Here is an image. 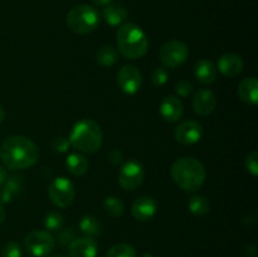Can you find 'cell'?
<instances>
[{
  "instance_id": "obj_38",
  "label": "cell",
  "mask_w": 258,
  "mask_h": 257,
  "mask_svg": "<svg viewBox=\"0 0 258 257\" xmlns=\"http://www.w3.org/2000/svg\"><path fill=\"white\" fill-rule=\"evenodd\" d=\"M4 118H5V111H4V108H3V106L0 105V123L4 121Z\"/></svg>"
},
{
  "instance_id": "obj_12",
  "label": "cell",
  "mask_w": 258,
  "mask_h": 257,
  "mask_svg": "<svg viewBox=\"0 0 258 257\" xmlns=\"http://www.w3.org/2000/svg\"><path fill=\"white\" fill-rule=\"evenodd\" d=\"M156 209V202L154 201L151 197H139L131 207V213H133L134 218L139 222H148L155 216Z\"/></svg>"
},
{
  "instance_id": "obj_6",
  "label": "cell",
  "mask_w": 258,
  "mask_h": 257,
  "mask_svg": "<svg viewBox=\"0 0 258 257\" xmlns=\"http://www.w3.org/2000/svg\"><path fill=\"white\" fill-rule=\"evenodd\" d=\"M54 246V237L47 231H33L24 238V248L33 257L48 256Z\"/></svg>"
},
{
  "instance_id": "obj_16",
  "label": "cell",
  "mask_w": 258,
  "mask_h": 257,
  "mask_svg": "<svg viewBox=\"0 0 258 257\" xmlns=\"http://www.w3.org/2000/svg\"><path fill=\"white\" fill-rule=\"evenodd\" d=\"M218 70L226 77H234L243 70V60L238 54L226 53L218 59Z\"/></svg>"
},
{
  "instance_id": "obj_1",
  "label": "cell",
  "mask_w": 258,
  "mask_h": 257,
  "mask_svg": "<svg viewBox=\"0 0 258 257\" xmlns=\"http://www.w3.org/2000/svg\"><path fill=\"white\" fill-rule=\"evenodd\" d=\"M39 159V149L30 139L22 135L9 136L0 146V160L12 170L27 169Z\"/></svg>"
},
{
  "instance_id": "obj_10",
  "label": "cell",
  "mask_w": 258,
  "mask_h": 257,
  "mask_svg": "<svg viewBox=\"0 0 258 257\" xmlns=\"http://www.w3.org/2000/svg\"><path fill=\"white\" fill-rule=\"evenodd\" d=\"M117 85L126 95H135L143 85V76L135 66H123L117 73Z\"/></svg>"
},
{
  "instance_id": "obj_17",
  "label": "cell",
  "mask_w": 258,
  "mask_h": 257,
  "mask_svg": "<svg viewBox=\"0 0 258 257\" xmlns=\"http://www.w3.org/2000/svg\"><path fill=\"white\" fill-rule=\"evenodd\" d=\"M237 93H238L239 98L243 101L244 103L248 105H257L258 102V81L256 77L246 78L242 81L237 88Z\"/></svg>"
},
{
  "instance_id": "obj_2",
  "label": "cell",
  "mask_w": 258,
  "mask_h": 257,
  "mask_svg": "<svg viewBox=\"0 0 258 257\" xmlns=\"http://www.w3.org/2000/svg\"><path fill=\"white\" fill-rule=\"evenodd\" d=\"M174 183L185 191H197L206 181V168L194 158H180L171 165Z\"/></svg>"
},
{
  "instance_id": "obj_7",
  "label": "cell",
  "mask_w": 258,
  "mask_h": 257,
  "mask_svg": "<svg viewBox=\"0 0 258 257\" xmlns=\"http://www.w3.org/2000/svg\"><path fill=\"white\" fill-rule=\"evenodd\" d=\"M48 194H49L50 202L55 207L67 208L75 201V185L70 179L64 178V176H58L49 184Z\"/></svg>"
},
{
  "instance_id": "obj_22",
  "label": "cell",
  "mask_w": 258,
  "mask_h": 257,
  "mask_svg": "<svg viewBox=\"0 0 258 257\" xmlns=\"http://www.w3.org/2000/svg\"><path fill=\"white\" fill-rule=\"evenodd\" d=\"M118 60V52L112 45L101 47L96 53V62L101 67H111Z\"/></svg>"
},
{
  "instance_id": "obj_20",
  "label": "cell",
  "mask_w": 258,
  "mask_h": 257,
  "mask_svg": "<svg viewBox=\"0 0 258 257\" xmlns=\"http://www.w3.org/2000/svg\"><path fill=\"white\" fill-rule=\"evenodd\" d=\"M23 188V181L19 176H13L7 179L0 188V203H10L18 193H20Z\"/></svg>"
},
{
  "instance_id": "obj_30",
  "label": "cell",
  "mask_w": 258,
  "mask_h": 257,
  "mask_svg": "<svg viewBox=\"0 0 258 257\" xmlns=\"http://www.w3.org/2000/svg\"><path fill=\"white\" fill-rule=\"evenodd\" d=\"M22 247L15 241H9L3 247L2 257H22Z\"/></svg>"
},
{
  "instance_id": "obj_32",
  "label": "cell",
  "mask_w": 258,
  "mask_h": 257,
  "mask_svg": "<svg viewBox=\"0 0 258 257\" xmlns=\"http://www.w3.org/2000/svg\"><path fill=\"white\" fill-rule=\"evenodd\" d=\"M194 87H193V83L190 81H186V80H181L176 83L175 86V91L179 96L181 97H188V96L191 95L193 92Z\"/></svg>"
},
{
  "instance_id": "obj_25",
  "label": "cell",
  "mask_w": 258,
  "mask_h": 257,
  "mask_svg": "<svg viewBox=\"0 0 258 257\" xmlns=\"http://www.w3.org/2000/svg\"><path fill=\"white\" fill-rule=\"evenodd\" d=\"M103 208H105V211L107 212L111 217L117 218V217L122 216L125 206H123V202L121 201L118 197L111 196L105 199V202H103Z\"/></svg>"
},
{
  "instance_id": "obj_13",
  "label": "cell",
  "mask_w": 258,
  "mask_h": 257,
  "mask_svg": "<svg viewBox=\"0 0 258 257\" xmlns=\"http://www.w3.org/2000/svg\"><path fill=\"white\" fill-rule=\"evenodd\" d=\"M98 246L92 237L76 238L68 246V257H96Z\"/></svg>"
},
{
  "instance_id": "obj_27",
  "label": "cell",
  "mask_w": 258,
  "mask_h": 257,
  "mask_svg": "<svg viewBox=\"0 0 258 257\" xmlns=\"http://www.w3.org/2000/svg\"><path fill=\"white\" fill-rule=\"evenodd\" d=\"M63 223H64L63 216L58 212H49L44 217V227L50 232H58L62 229Z\"/></svg>"
},
{
  "instance_id": "obj_26",
  "label": "cell",
  "mask_w": 258,
  "mask_h": 257,
  "mask_svg": "<svg viewBox=\"0 0 258 257\" xmlns=\"http://www.w3.org/2000/svg\"><path fill=\"white\" fill-rule=\"evenodd\" d=\"M106 257H136V252L130 244L117 243L108 249Z\"/></svg>"
},
{
  "instance_id": "obj_24",
  "label": "cell",
  "mask_w": 258,
  "mask_h": 257,
  "mask_svg": "<svg viewBox=\"0 0 258 257\" xmlns=\"http://www.w3.org/2000/svg\"><path fill=\"white\" fill-rule=\"evenodd\" d=\"M209 209H211V204L206 197L194 196L189 201V211L194 216H204V214L208 213Z\"/></svg>"
},
{
  "instance_id": "obj_23",
  "label": "cell",
  "mask_w": 258,
  "mask_h": 257,
  "mask_svg": "<svg viewBox=\"0 0 258 257\" xmlns=\"http://www.w3.org/2000/svg\"><path fill=\"white\" fill-rule=\"evenodd\" d=\"M80 229L86 237H96L102 233V223L93 216H85L80 221Z\"/></svg>"
},
{
  "instance_id": "obj_40",
  "label": "cell",
  "mask_w": 258,
  "mask_h": 257,
  "mask_svg": "<svg viewBox=\"0 0 258 257\" xmlns=\"http://www.w3.org/2000/svg\"><path fill=\"white\" fill-rule=\"evenodd\" d=\"M52 257H62V256H52Z\"/></svg>"
},
{
  "instance_id": "obj_8",
  "label": "cell",
  "mask_w": 258,
  "mask_h": 257,
  "mask_svg": "<svg viewBox=\"0 0 258 257\" xmlns=\"http://www.w3.org/2000/svg\"><path fill=\"white\" fill-rule=\"evenodd\" d=\"M189 55V48L181 40H170L161 47L159 58L166 68H175L183 65Z\"/></svg>"
},
{
  "instance_id": "obj_14",
  "label": "cell",
  "mask_w": 258,
  "mask_h": 257,
  "mask_svg": "<svg viewBox=\"0 0 258 257\" xmlns=\"http://www.w3.org/2000/svg\"><path fill=\"white\" fill-rule=\"evenodd\" d=\"M184 112L181 101L175 96H166L160 103V115L166 122H178Z\"/></svg>"
},
{
  "instance_id": "obj_36",
  "label": "cell",
  "mask_w": 258,
  "mask_h": 257,
  "mask_svg": "<svg viewBox=\"0 0 258 257\" xmlns=\"http://www.w3.org/2000/svg\"><path fill=\"white\" fill-rule=\"evenodd\" d=\"M92 3L97 7H106L107 4H110L111 0H92Z\"/></svg>"
},
{
  "instance_id": "obj_4",
  "label": "cell",
  "mask_w": 258,
  "mask_h": 257,
  "mask_svg": "<svg viewBox=\"0 0 258 257\" xmlns=\"http://www.w3.org/2000/svg\"><path fill=\"white\" fill-rule=\"evenodd\" d=\"M102 138L100 125L90 118H83L73 126L70 143L71 146L80 153L93 154L102 145Z\"/></svg>"
},
{
  "instance_id": "obj_18",
  "label": "cell",
  "mask_w": 258,
  "mask_h": 257,
  "mask_svg": "<svg viewBox=\"0 0 258 257\" xmlns=\"http://www.w3.org/2000/svg\"><path fill=\"white\" fill-rule=\"evenodd\" d=\"M103 19L111 27H118L122 24L127 18V10L123 5L118 3H110L105 7L102 12Z\"/></svg>"
},
{
  "instance_id": "obj_33",
  "label": "cell",
  "mask_w": 258,
  "mask_h": 257,
  "mask_svg": "<svg viewBox=\"0 0 258 257\" xmlns=\"http://www.w3.org/2000/svg\"><path fill=\"white\" fill-rule=\"evenodd\" d=\"M71 148L70 139L64 138V136H59V138L54 139L53 141V149L58 153H67Z\"/></svg>"
},
{
  "instance_id": "obj_29",
  "label": "cell",
  "mask_w": 258,
  "mask_h": 257,
  "mask_svg": "<svg viewBox=\"0 0 258 257\" xmlns=\"http://www.w3.org/2000/svg\"><path fill=\"white\" fill-rule=\"evenodd\" d=\"M58 232H59V234H58V242L60 243V246H70L77 238V234H76L75 229L72 227L59 229Z\"/></svg>"
},
{
  "instance_id": "obj_35",
  "label": "cell",
  "mask_w": 258,
  "mask_h": 257,
  "mask_svg": "<svg viewBox=\"0 0 258 257\" xmlns=\"http://www.w3.org/2000/svg\"><path fill=\"white\" fill-rule=\"evenodd\" d=\"M7 179H8L7 170H5L3 166H0V186H2L5 181H7Z\"/></svg>"
},
{
  "instance_id": "obj_31",
  "label": "cell",
  "mask_w": 258,
  "mask_h": 257,
  "mask_svg": "<svg viewBox=\"0 0 258 257\" xmlns=\"http://www.w3.org/2000/svg\"><path fill=\"white\" fill-rule=\"evenodd\" d=\"M244 165H246V169L252 174V175H258V153L256 150L252 151V153H249L248 155H247Z\"/></svg>"
},
{
  "instance_id": "obj_37",
  "label": "cell",
  "mask_w": 258,
  "mask_h": 257,
  "mask_svg": "<svg viewBox=\"0 0 258 257\" xmlns=\"http://www.w3.org/2000/svg\"><path fill=\"white\" fill-rule=\"evenodd\" d=\"M4 218H5L4 207H3V204L0 203V223H3V221H4Z\"/></svg>"
},
{
  "instance_id": "obj_39",
  "label": "cell",
  "mask_w": 258,
  "mask_h": 257,
  "mask_svg": "<svg viewBox=\"0 0 258 257\" xmlns=\"http://www.w3.org/2000/svg\"><path fill=\"white\" fill-rule=\"evenodd\" d=\"M141 257H154V256L151 253H144Z\"/></svg>"
},
{
  "instance_id": "obj_11",
  "label": "cell",
  "mask_w": 258,
  "mask_h": 257,
  "mask_svg": "<svg viewBox=\"0 0 258 257\" xmlns=\"http://www.w3.org/2000/svg\"><path fill=\"white\" fill-rule=\"evenodd\" d=\"M203 136V126L198 121L188 120L179 123L174 130V138L181 145H193Z\"/></svg>"
},
{
  "instance_id": "obj_3",
  "label": "cell",
  "mask_w": 258,
  "mask_h": 257,
  "mask_svg": "<svg viewBox=\"0 0 258 257\" xmlns=\"http://www.w3.org/2000/svg\"><path fill=\"white\" fill-rule=\"evenodd\" d=\"M116 40L118 52L127 59H139L148 52V35L134 23L121 24L116 33Z\"/></svg>"
},
{
  "instance_id": "obj_21",
  "label": "cell",
  "mask_w": 258,
  "mask_h": 257,
  "mask_svg": "<svg viewBox=\"0 0 258 257\" xmlns=\"http://www.w3.org/2000/svg\"><path fill=\"white\" fill-rule=\"evenodd\" d=\"M66 165L70 170L71 174L76 176H81L87 173L88 170V160L82 155V154L73 153L67 156Z\"/></svg>"
},
{
  "instance_id": "obj_34",
  "label": "cell",
  "mask_w": 258,
  "mask_h": 257,
  "mask_svg": "<svg viewBox=\"0 0 258 257\" xmlns=\"http://www.w3.org/2000/svg\"><path fill=\"white\" fill-rule=\"evenodd\" d=\"M122 159H123V153L121 150H118V149L112 150L110 153V155H108V160H110V163L113 164V165L120 164L121 161H122Z\"/></svg>"
},
{
  "instance_id": "obj_28",
  "label": "cell",
  "mask_w": 258,
  "mask_h": 257,
  "mask_svg": "<svg viewBox=\"0 0 258 257\" xmlns=\"http://www.w3.org/2000/svg\"><path fill=\"white\" fill-rule=\"evenodd\" d=\"M168 78H169V73L165 68H155L153 71L150 76V81L154 86L156 87H160V86H164L166 82H168Z\"/></svg>"
},
{
  "instance_id": "obj_15",
  "label": "cell",
  "mask_w": 258,
  "mask_h": 257,
  "mask_svg": "<svg viewBox=\"0 0 258 257\" xmlns=\"http://www.w3.org/2000/svg\"><path fill=\"white\" fill-rule=\"evenodd\" d=\"M217 106V98L216 95L212 92L211 90H199L198 92L194 95L193 100V108L196 113L199 116H208L213 112V110Z\"/></svg>"
},
{
  "instance_id": "obj_9",
  "label": "cell",
  "mask_w": 258,
  "mask_h": 257,
  "mask_svg": "<svg viewBox=\"0 0 258 257\" xmlns=\"http://www.w3.org/2000/svg\"><path fill=\"white\" fill-rule=\"evenodd\" d=\"M145 178L144 166L139 161L130 160L121 168L118 174V184L125 190H135L143 184Z\"/></svg>"
},
{
  "instance_id": "obj_5",
  "label": "cell",
  "mask_w": 258,
  "mask_h": 257,
  "mask_svg": "<svg viewBox=\"0 0 258 257\" xmlns=\"http://www.w3.org/2000/svg\"><path fill=\"white\" fill-rule=\"evenodd\" d=\"M66 23L76 34H88L100 24V14L97 9L91 5H76L68 12Z\"/></svg>"
},
{
  "instance_id": "obj_19",
  "label": "cell",
  "mask_w": 258,
  "mask_h": 257,
  "mask_svg": "<svg viewBox=\"0 0 258 257\" xmlns=\"http://www.w3.org/2000/svg\"><path fill=\"white\" fill-rule=\"evenodd\" d=\"M196 78L203 85H211L217 78V68L211 60L201 59L196 63L194 67Z\"/></svg>"
}]
</instances>
